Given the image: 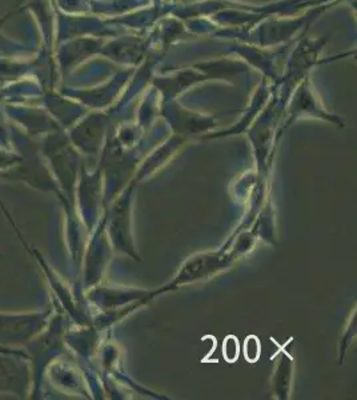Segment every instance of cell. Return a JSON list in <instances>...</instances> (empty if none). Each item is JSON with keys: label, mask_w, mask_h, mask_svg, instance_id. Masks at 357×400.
<instances>
[{"label": "cell", "mask_w": 357, "mask_h": 400, "mask_svg": "<svg viewBox=\"0 0 357 400\" xmlns=\"http://www.w3.org/2000/svg\"><path fill=\"white\" fill-rule=\"evenodd\" d=\"M230 264V258H223L216 254L196 255L182 267L175 284H187L206 279L216 274L219 270L225 268Z\"/></svg>", "instance_id": "1"}, {"label": "cell", "mask_w": 357, "mask_h": 400, "mask_svg": "<svg viewBox=\"0 0 357 400\" xmlns=\"http://www.w3.org/2000/svg\"><path fill=\"white\" fill-rule=\"evenodd\" d=\"M292 379V357L286 353H282L276 373H275V387L278 388L279 397H286L289 392V384Z\"/></svg>", "instance_id": "2"}, {"label": "cell", "mask_w": 357, "mask_h": 400, "mask_svg": "<svg viewBox=\"0 0 357 400\" xmlns=\"http://www.w3.org/2000/svg\"><path fill=\"white\" fill-rule=\"evenodd\" d=\"M244 353H245V357L252 363L259 359V356H260V343H259L256 336L247 338L245 346H244Z\"/></svg>", "instance_id": "3"}, {"label": "cell", "mask_w": 357, "mask_h": 400, "mask_svg": "<svg viewBox=\"0 0 357 400\" xmlns=\"http://www.w3.org/2000/svg\"><path fill=\"white\" fill-rule=\"evenodd\" d=\"M223 353H224V357L234 363L238 356V339L235 336H228L225 340H224V346H223Z\"/></svg>", "instance_id": "4"}]
</instances>
